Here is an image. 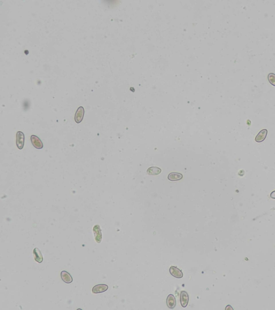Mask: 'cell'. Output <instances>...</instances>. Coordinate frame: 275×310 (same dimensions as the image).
<instances>
[{
	"instance_id": "obj_1",
	"label": "cell",
	"mask_w": 275,
	"mask_h": 310,
	"mask_svg": "<svg viewBox=\"0 0 275 310\" xmlns=\"http://www.w3.org/2000/svg\"><path fill=\"white\" fill-rule=\"evenodd\" d=\"M25 141V136L23 133L18 132L16 134V145L19 150H22L24 147Z\"/></svg>"
},
{
	"instance_id": "obj_2",
	"label": "cell",
	"mask_w": 275,
	"mask_h": 310,
	"mask_svg": "<svg viewBox=\"0 0 275 310\" xmlns=\"http://www.w3.org/2000/svg\"><path fill=\"white\" fill-rule=\"evenodd\" d=\"M93 232L96 241L98 243H100L102 239V235L101 232L100 226L98 225L95 226L93 227Z\"/></svg>"
},
{
	"instance_id": "obj_3",
	"label": "cell",
	"mask_w": 275,
	"mask_h": 310,
	"mask_svg": "<svg viewBox=\"0 0 275 310\" xmlns=\"http://www.w3.org/2000/svg\"><path fill=\"white\" fill-rule=\"evenodd\" d=\"M109 287L107 285L104 284H97L93 287L92 292L93 294H100L107 291Z\"/></svg>"
},
{
	"instance_id": "obj_4",
	"label": "cell",
	"mask_w": 275,
	"mask_h": 310,
	"mask_svg": "<svg viewBox=\"0 0 275 310\" xmlns=\"http://www.w3.org/2000/svg\"><path fill=\"white\" fill-rule=\"evenodd\" d=\"M31 141L33 146L37 149H42L43 148V143L38 137L36 135H31Z\"/></svg>"
},
{
	"instance_id": "obj_5",
	"label": "cell",
	"mask_w": 275,
	"mask_h": 310,
	"mask_svg": "<svg viewBox=\"0 0 275 310\" xmlns=\"http://www.w3.org/2000/svg\"><path fill=\"white\" fill-rule=\"evenodd\" d=\"M84 114V108L83 107H80L79 108L77 109L75 115V121L77 123H80L82 122V121L83 119Z\"/></svg>"
},
{
	"instance_id": "obj_6",
	"label": "cell",
	"mask_w": 275,
	"mask_h": 310,
	"mask_svg": "<svg viewBox=\"0 0 275 310\" xmlns=\"http://www.w3.org/2000/svg\"><path fill=\"white\" fill-rule=\"evenodd\" d=\"M170 274L173 277L177 278H181L183 277V274L181 270L174 266L170 267L169 269Z\"/></svg>"
},
{
	"instance_id": "obj_7",
	"label": "cell",
	"mask_w": 275,
	"mask_h": 310,
	"mask_svg": "<svg viewBox=\"0 0 275 310\" xmlns=\"http://www.w3.org/2000/svg\"><path fill=\"white\" fill-rule=\"evenodd\" d=\"M189 295L187 292L183 291L180 294V302L183 308H186L189 302Z\"/></svg>"
},
{
	"instance_id": "obj_8",
	"label": "cell",
	"mask_w": 275,
	"mask_h": 310,
	"mask_svg": "<svg viewBox=\"0 0 275 310\" xmlns=\"http://www.w3.org/2000/svg\"><path fill=\"white\" fill-rule=\"evenodd\" d=\"M61 278L63 282L67 284H70L73 282V278L70 274L66 271H63L61 272Z\"/></svg>"
},
{
	"instance_id": "obj_9",
	"label": "cell",
	"mask_w": 275,
	"mask_h": 310,
	"mask_svg": "<svg viewBox=\"0 0 275 310\" xmlns=\"http://www.w3.org/2000/svg\"><path fill=\"white\" fill-rule=\"evenodd\" d=\"M33 253L35 260L38 263H42L44 258H43V256H42L40 250L38 248H35V249H33Z\"/></svg>"
},
{
	"instance_id": "obj_10",
	"label": "cell",
	"mask_w": 275,
	"mask_h": 310,
	"mask_svg": "<svg viewBox=\"0 0 275 310\" xmlns=\"http://www.w3.org/2000/svg\"><path fill=\"white\" fill-rule=\"evenodd\" d=\"M268 134L267 129H262L255 137V141L258 143H261L264 141Z\"/></svg>"
},
{
	"instance_id": "obj_11",
	"label": "cell",
	"mask_w": 275,
	"mask_h": 310,
	"mask_svg": "<svg viewBox=\"0 0 275 310\" xmlns=\"http://www.w3.org/2000/svg\"><path fill=\"white\" fill-rule=\"evenodd\" d=\"M176 301L174 296L173 294L168 295L167 298V305L168 306V308L173 309L176 306Z\"/></svg>"
},
{
	"instance_id": "obj_12",
	"label": "cell",
	"mask_w": 275,
	"mask_h": 310,
	"mask_svg": "<svg viewBox=\"0 0 275 310\" xmlns=\"http://www.w3.org/2000/svg\"><path fill=\"white\" fill-rule=\"evenodd\" d=\"M183 178V175L180 173H176V172H172L169 174L168 176V179L170 181H180Z\"/></svg>"
},
{
	"instance_id": "obj_13",
	"label": "cell",
	"mask_w": 275,
	"mask_h": 310,
	"mask_svg": "<svg viewBox=\"0 0 275 310\" xmlns=\"http://www.w3.org/2000/svg\"><path fill=\"white\" fill-rule=\"evenodd\" d=\"M147 172L149 175L156 176L161 173V169L158 167H151L147 169Z\"/></svg>"
},
{
	"instance_id": "obj_14",
	"label": "cell",
	"mask_w": 275,
	"mask_h": 310,
	"mask_svg": "<svg viewBox=\"0 0 275 310\" xmlns=\"http://www.w3.org/2000/svg\"><path fill=\"white\" fill-rule=\"evenodd\" d=\"M268 79L269 82L271 85L275 87V73H269L268 75Z\"/></svg>"
},
{
	"instance_id": "obj_15",
	"label": "cell",
	"mask_w": 275,
	"mask_h": 310,
	"mask_svg": "<svg viewBox=\"0 0 275 310\" xmlns=\"http://www.w3.org/2000/svg\"><path fill=\"white\" fill-rule=\"evenodd\" d=\"M270 196L271 198H272L273 199H275V191H273L271 193Z\"/></svg>"
},
{
	"instance_id": "obj_16",
	"label": "cell",
	"mask_w": 275,
	"mask_h": 310,
	"mask_svg": "<svg viewBox=\"0 0 275 310\" xmlns=\"http://www.w3.org/2000/svg\"><path fill=\"white\" fill-rule=\"evenodd\" d=\"M229 308H230V309H231V310H233V308H232V307H231V305H227V307H226V308H225V309H226V310H227V309H228V310H229Z\"/></svg>"
}]
</instances>
